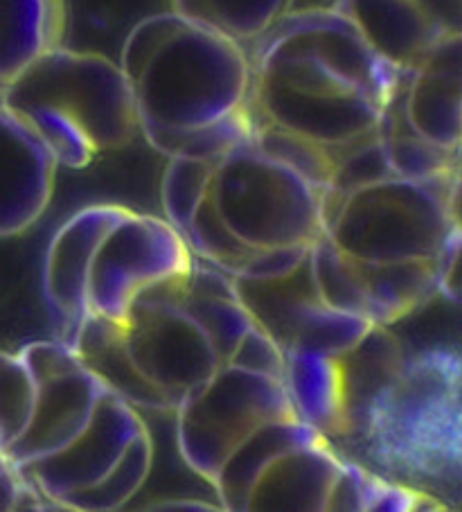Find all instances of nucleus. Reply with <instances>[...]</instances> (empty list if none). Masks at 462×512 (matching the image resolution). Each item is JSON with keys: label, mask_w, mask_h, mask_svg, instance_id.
I'll list each match as a JSON object with an SVG mask.
<instances>
[{"label": "nucleus", "mask_w": 462, "mask_h": 512, "mask_svg": "<svg viewBox=\"0 0 462 512\" xmlns=\"http://www.w3.org/2000/svg\"><path fill=\"white\" fill-rule=\"evenodd\" d=\"M242 46L255 116L325 147L375 136L408 75L332 7L291 10Z\"/></svg>", "instance_id": "nucleus-1"}, {"label": "nucleus", "mask_w": 462, "mask_h": 512, "mask_svg": "<svg viewBox=\"0 0 462 512\" xmlns=\"http://www.w3.org/2000/svg\"><path fill=\"white\" fill-rule=\"evenodd\" d=\"M458 352L438 348L406 357L372 404L357 440L381 470L438 501H460L462 402Z\"/></svg>", "instance_id": "nucleus-2"}, {"label": "nucleus", "mask_w": 462, "mask_h": 512, "mask_svg": "<svg viewBox=\"0 0 462 512\" xmlns=\"http://www.w3.org/2000/svg\"><path fill=\"white\" fill-rule=\"evenodd\" d=\"M325 233L359 262H438L458 224V170L431 179H386L343 197Z\"/></svg>", "instance_id": "nucleus-3"}, {"label": "nucleus", "mask_w": 462, "mask_h": 512, "mask_svg": "<svg viewBox=\"0 0 462 512\" xmlns=\"http://www.w3.org/2000/svg\"><path fill=\"white\" fill-rule=\"evenodd\" d=\"M138 131L192 129L244 107L251 64L242 43L185 23L131 84Z\"/></svg>", "instance_id": "nucleus-4"}, {"label": "nucleus", "mask_w": 462, "mask_h": 512, "mask_svg": "<svg viewBox=\"0 0 462 512\" xmlns=\"http://www.w3.org/2000/svg\"><path fill=\"white\" fill-rule=\"evenodd\" d=\"M210 194L224 224L253 249L309 246L325 233V194L253 140L217 161Z\"/></svg>", "instance_id": "nucleus-5"}, {"label": "nucleus", "mask_w": 462, "mask_h": 512, "mask_svg": "<svg viewBox=\"0 0 462 512\" xmlns=\"http://www.w3.org/2000/svg\"><path fill=\"white\" fill-rule=\"evenodd\" d=\"M10 111L52 107L75 122L95 152L127 147L138 131L133 91L118 64L95 52L52 48L0 93Z\"/></svg>", "instance_id": "nucleus-6"}, {"label": "nucleus", "mask_w": 462, "mask_h": 512, "mask_svg": "<svg viewBox=\"0 0 462 512\" xmlns=\"http://www.w3.org/2000/svg\"><path fill=\"white\" fill-rule=\"evenodd\" d=\"M176 445L190 470L212 483L230 452L271 420L296 418L282 379L224 364L176 404Z\"/></svg>", "instance_id": "nucleus-7"}, {"label": "nucleus", "mask_w": 462, "mask_h": 512, "mask_svg": "<svg viewBox=\"0 0 462 512\" xmlns=\"http://www.w3.org/2000/svg\"><path fill=\"white\" fill-rule=\"evenodd\" d=\"M194 255L167 219L127 210L97 246L88 273V314L124 323L142 291L188 271Z\"/></svg>", "instance_id": "nucleus-8"}, {"label": "nucleus", "mask_w": 462, "mask_h": 512, "mask_svg": "<svg viewBox=\"0 0 462 512\" xmlns=\"http://www.w3.org/2000/svg\"><path fill=\"white\" fill-rule=\"evenodd\" d=\"M124 346L140 373L176 404L224 366L208 334L179 300H133L124 319Z\"/></svg>", "instance_id": "nucleus-9"}, {"label": "nucleus", "mask_w": 462, "mask_h": 512, "mask_svg": "<svg viewBox=\"0 0 462 512\" xmlns=\"http://www.w3.org/2000/svg\"><path fill=\"white\" fill-rule=\"evenodd\" d=\"M142 429H145V422L136 406L109 391L97 404L91 422L73 443L16 470L57 506L64 494L100 481Z\"/></svg>", "instance_id": "nucleus-10"}, {"label": "nucleus", "mask_w": 462, "mask_h": 512, "mask_svg": "<svg viewBox=\"0 0 462 512\" xmlns=\"http://www.w3.org/2000/svg\"><path fill=\"white\" fill-rule=\"evenodd\" d=\"M122 206H88L77 210L61 224L48 244L43 264V296L50 310L59 339L73 346V339L84 323L88 273L97 246L104 235L127 215Z\"/></svg>", "instance_id": "nucleus-11"}, {"label": "nucleus", "mask_w": 462, "mask_h": 512, "mask_svg": "<svg viewBox=\"0 0 462 512\" xmlns=\"http://www.w3.org/2000/svg\"><path fill=\"white\" fill-rule=\"evenodd\" d=\"M57 163L37 134L0 102V240L23 235L46 213Z\"/></svg>", "instance_id": "nucleus-12"}, {"label": "nucleus", "mask_w": 462, "mask_h": 512, "mask_svg": "<svg viewBox=\"0 0 462 512\" xmlns=\"http://www.w3.org/2000/svg\"><path fill=\"white\" fill-rule=\"evenodd\" d=\"M109 388L86 366L37 384V397L28 425L14 443L3 449L12 467L28 465L64 449L82 434Z\"/></svg>", "instance_id": "nucleus-13"}, {"label": "nucleus", "mask_w": 462, "mask_h": 512, "mask_svg": "<svg viewBox=\"0 0 462 512\" xmlns=\"http://www.w3.org/2000/svg\"><path fill=\"white\" fill-rule=\"evenodd\" d=\"M406 122L431 143L460 149L462 140V37L447 34L426 52L404 86Z\"/></svg>", "instance_id": "nucleus-14"}, {"label": "nucleus", "mask_w": 462, "mask_h": 512, "mask_svg": "<svg viewBox=\"0 0 462 512\" xmlns=\"http://www.w3.org/2000/svg\"><path fill=\"white\" fill-rule=\"evenodd\" d=\"M370 48L399 73H413L444 32L422 0H334ZM456 34V32H453Z\"/></svg>", "instance_id": "nucleus-15"}, {"label": "nucleus", "mask_w": 462, "mask_h": 512, "mask_svg": "<svg viewBox=\"0 0 462 512\" xmlns=\"http://www.w3.org/2000/svg\"><path fill=\"white\" fill-rule=\"evenodd\" d=\"M341 461L332 440L293 449L257 479L244 512H325Z\"/></svg>", "instance_id": "nucleus-16"}, {"label": "nucleus", "mask_w": 462, "mask_h": 512, "mask_svg": "<svg viewBox=\"0 0 462 512\" xmlns=\"http://www.w3.org/2000/svg\"><path fill=\"white\" fill-rule=\"evenodd\" d=\"M321 440H327L321 431L298 418H280L257 427L230 452L210 483L217 492L219 508L244 512L253 485L280 456Z\"/></svg>", "instance_id": "nucleus-17"}, {"label": "nucleus", "mask_w": 462, "mask_h": 512, "mask_svg": "<svg viewBox=\"0 0 462 512\" xmlns=\"http://www.w3.org/2000/svg\"><path fill=\"white\" fill-rule=\"evenodd\" d=\"M73 348L82 364L111 393L122 397L136 409L174 411L176 400L156 388L133 364L127 346H124V323L86 314L84 323L73 339Z\"/></svg>", "instance_id": "nucleus-18"}, {"label": "nucleus", "mask_w": 462, "mask_h": 512, "mask_svg": "<svg viewBox=\"0 0 462 512\" xmlns=\"http://www.w3.org/2000/svg\"><path fill=\"white\" fill-rule=\"evenodd\" d=\"M282 382L293 416L321 431L327 440L345 438L348 422L339 357L309 350H284Z\"/></svg>", "instance_id": "nucleus-19"}, {"label": "nucleus", "mask_w": 462, "mask_h": 512, "mask_svg": "<svg viewBox=\"0 0 462 512\" xmlns=\"http://www.w3.org/2000/svg\"><path fill=\"white\" fill-rule=\"evenodd\" d=\"M179 305L208 334L221 364H228L239 339L255 325L237 294L233 276L199 258H192L183 273Z\"/></svg>", "instance_id": "nucleus-20"}, {"label": "nucleus", "mask_w": 462, "mask_h": 512, "mask_svg": "<svg viewBox=\"0 0 462 512\" xmlns=\"http://www.w3.org/2000/svg\"><path fill=\"white\" fill-rule=\"evenodd\" d=\"M64 0H0V93L64 37Z\"/></svg>", "instance_id": "nucleus-21"}, {"label": "nucleus", "mask_w": 462, "mask_h": 512, "mask_svg": "<svg viewBox=\"0 0 462 512\" xmlns=\"http://www.w3.org/2000/svg\"><path fill=\"white\" fill-rule=\"evenodd\" d=\"M404 350L386 330V325H372V330L357 346L339 357L345 391V422L352 440L366 422L372 404L384 393L404 366Z\"/></svg>", "instance_id": "nucleus-22"}, {"label": "nucleus", "mask_w": 462, "mask_h": 512, "mask_svg": "<svg viewBox=\"0 0 462 512\" xmlns=\"http://www.w3.org/2000/svg\"><path fill=\"white\" fill-rule=\"evenodd\" d=\"M368 287V319L375 325L402 321L438 294V262H363Z\"/></svg>", "instance_id": "nucleus-23"}, {"label": "nucleus", "mask_w": 462, "mask_h": 512, "mask_svg": "<svg viewBox=\"0 0 462 512\" xmlns=\"http://www.w3.org/2000/svg\"><path fill=\"white\" fill-rule=\"evenodd\" d=\"M255 116L251 104L235 109L228 116L192 129H142L147 143L167 158H194L217 163L233 149L253 138Z\"/></svg>", "instance_id": "nucleus-24"}, {"label": "nucleus", "mask_w": 462, "mask_h": 512, "mask_svg": "<svg viewBox=\"0 0 462 512\" xmlns=\"http://www.w3.org/2000/svg\"><path fill=\"white\" fill-rule=\"evenodd\" d=\"M151 463H154V443H151L145 427L100 481L88 485V488L64 494L57 501V506L59 510L73 512H111L127 506L145 485Z\"/></svg>", "instance_id": "nucleus-25"}, {"label": "nucleus", "mask_w": 462, "mask_h": 512, "mask_svg": "<svg viewBox=\"0 0 462 512\" xmlns=\"http://www.w3.org/2000/svg\"><path fill=\"white\" fill-rule=\"evenodd\" d=\"M296 0H172V12L237 43L260 37Z\"/></svg>", "instance_id": "nucleus-26"}, {"label": "nucleus", "mask_w": 462, "mask_h": 512, "mask_svg": "<svg viewBox=\"0 0 462 512\" xmlns=\"http://www.w3.org/2000/svg\"><path fill=\"white\" fill-rule=\"evenodd\" d=\"M307 262L316 294L327 307L368 319V287L363 262L341 251L327 233L309 244Z\"/></svg>", "instance_id": "nucleus-27"}, {"label": "nucleus", "mask_w": 462, "mask_h": 512, "mask_svg": "<svg viewBox=\"0 0 462 512\" xmlns=\"http://www.w3.org/2000/svg\"><path fill=\"white\" fill-rule=\"evenodd\" d=\"M251 140L260 152L291 167L293 172H298L302 179H307L323 194L330 188L334 174V154L330 147L318 145L314 140L302 138L298 134H291V131L275 127L271 122H264L257 116Z\"/></svg>", "instance_id": "nucleus-28"}, {"label": "nucleus", "mask_w": 462, "mask_h": 512, "mask_svg": "<svg viewBox=\"0 0 462 512\" xmlns=\"http://www.w3.org/2000/svg\"><path fill=\"white\" fill-rule=\"evenodd\" d=\"M12 113H16L37 134L57 165H66L70 170H84L97 156L84 131L59 109L25 107Z\"/></svg>", "instance_id": "nucleus-29"}, {"label": "nucleus", "mask_w": 462, "mask_h": 512, "mask_svg": "<svg viewBox=\"0 0 462 512\" xmlns=\"http://www.w3.org/2000/svg\"><path fill=\"white\" fill-rule=\"evenodd\" d=\"M217 163L194 161V158H170L161 183V201L165 219L185 237L210 185Z\"/></svg>", "instance_id": "nucleus-30"}, {"label": "nucleus", "mask_w": 462, "mask_h": 512, "mask_svg": "<svg viewBox=\"0 0 462 512\" xmlns=\"http://www.w3.org/2000/svg\"><path fill=\"white\" fill-rule=\"evenodd\" d=\"M384 140L388 165L395 176L404 179H431L458 170L460 149H447L417 136L413 129L379 134Z\"/></svg>", "instance_id": "nucleus-31"}, {"label": "nucleus", "mask_w": 462, "mask_h": 512, "mask_svg": "<svg viewBox=\"0 0 462 512\" xmlns=\"http://www.w3.org/2000/svg\"><path fill=\"white\" fill-rule=\"evenodd\" d=\"M37 397V384L19 352L0 350V452L10 447L28 425Z\"/></svg>", "instance_id": "nucleus-32"}, {"label": "nucleus", "mask_w": 462, "mask_h": 512, "mask_svg": "<svg viewBox=\"0 0 462 512\" xmlns=\"http://www.w3.org/2000/svg\"><path fill=\"white\" fill-rule=\"evenodd\" d=\"M188 19L181 14L167 12V14H154L140 21L136 28L129 32L127 41H124L122 57H120V70L127 77L129 86L136 82V77L147 66V61L154 57V52L163 46V43L179 32Z\"/></svg>", "instance_id": "nucleus-33"}, {"label": "nucleus", "mask_w": 462, "mask_h": 512, "mask_svg": "<svg viewBox=\"0 0 462 512\" xmlns=\"http://www.w3.org/2000/svg\"><path fill=\"white\" fill-rule=\"evenodd\" d=\"M230 366L251 370L257 375H269L282 379L284 375V350L266 334L260 325H253L244 332V337L228 359Z\"/></svg>", "instance_id": "nucleus-34"}, {"label": "nucleus", "mask_w": 462, "mask_h": 512, "mask_svg": "<svg viewBox=\"0 0 462 512\" xmlns=\"http://www.w3.org/2000/svg\"><path fill=\"white\" fill-rule=\"evenodd\" d=\"M19 357L23 359L25 368L30 370L34 384H41L50 377L84 366L77 352L61 339L34 341L19 352Z\"/></svg>", "instance_id": "nucleus-35"}, {"label": "nucleus", "mask_w": 462, "mask_h": 512, "mask_svg": "<svg viewBox=\"0 0 462 512\" xmlns=\"http://www.w3.org/2000/svg\"><path fill=\"white\" fill-rule=\"evenodd\" d=\"M145 510H165V512H210V510H221L219 506L210 501H199V499H163L156 503H149Z\"/></svg>", "instance_id": "nucleus-36"}, {"label": "nucleus", "mask_w": 462, "mask_h": 512, "mask_svg": "<svg viewBox=\"0 0 462 512\" xmlns=\"http://www.w3.org/2000/svg\"><path fill=\"white\" fill-rule=\"evenodd\" d=\"M7 467H10V463H7V458L3 456V452H0V472H5Z\"/></svg>", "instance_id": "nucleus-37"}]
</instances>
